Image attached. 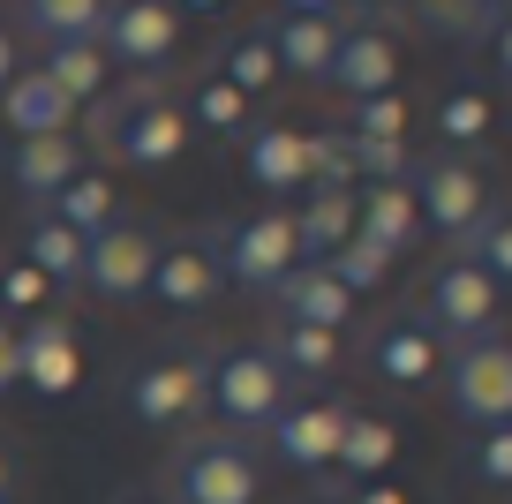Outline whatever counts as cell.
I'll use <instances>...</instances> for the list:
<instances>
[{"label":"cell","instance_id":"1","mask_svg":"<svg viewBox=\"0 0 512 504\" xmlns=\"http://www.w3.org/2000/svg\"><path fill=\"white\" fill-rule=\"evenodd\" d=\"M91 143L106 158H121V166L159 174V166H174L189 151V113L174 98H159V83H128V91L91 98Z\"/></svg>","mask_w":512,"mask_h":504},{"label":"cell","instance_id":"2","mask_svg":"<svg viewBox=\"0 0 512 504\" xmlns=\"http://www.w3.org/2000/svg\"><path fill=\"white\" fill-rule=\"evenodd\" d=\"M445 407L467 437L482 429H505L512 422V339L505 331H482V339H460L452 354V377H445Z\"/></svg>","mask_w":512,"mask_h":504},{"label":"cell","instance_id":"3","mask_svg":"<svg viewBox=\"0 0 512 504\" xmlns=\"http://www.w3.org/2000/svg\"><path fill=\"white\" fill-rule=\"evenodd\" d=\"M166 482H174V504H256V489H264V467H256L249 437H226V429H211V437H189V444L174 452Z\"/></svg>","mask_w":512,"mask_h":504},{"label":"cell","instance_id":"4","mask_svg":"<svg viewBox=\"0 0 512 504\" xmlns=\"http://www.w3.org/2000/svg\"><path fill=\"white\" fill-rule=\"evenodd\" d=\"M204 407H219L226 437H241V429H264L279 407H287V377H279V362H272L264 347H226V354H211Z\"/></svg>","mask_w":512,"mask_h":504},{"label":"cell","instance_id":"5","mask_svg":"<svg viewBox=\"0 0 512 504\" xmlns=\"http://www.w3.org/2000/svg\"><path fill=\"white\" fill-rule=\"evenodd\" d=\"M407 189H415V211H422V234H445V241H467L475 219L490 211V189L467 158H415L407 166Z\"/></svg>","mask_w":512,"mask_h":504},{"label":"cell","instance_id":"6","mask_svg":"<svg viewBox=\"0 0 512 504\" xmlns=\"http://www.w3.org/2000/svg\"><path fill=\"white\" fill-rule=\"evenodd\" d=\"M151 264H159V241H151L144 219H106L83 241V286H91L98 301H144Z\"/></svg>","mask_w":512,"mask_h":504},{"label":"cell","instance_id":"7","mask_svg":"<svg viewBox=\"0 0 512 504\" xmlns=\"http://www.w3.org/2000/svg\"><path fill=\"white\" fill-rule=\"evenodd\" d=\"M219 249V279H234L241 294H272L279 279H287L294 264H302V249H294V219L287 211H264V219H241L226 241H211Z\"/></svg>","mask_w":512,"mask_h":504},{"label":"cell","instance_id":"8","mask_svg":"<svg viewBox=\"0 0 512 504\" xmlns=\"http://www.w3.org/2000/svg\"><path fill=\"white\" fill-rule=\"evenodd\" d=\"M181 46V8H159V0H113L98 16V53L106 68H166Z\"/></svg>","mask_w":512,"mask_h":504},{"label":"cell","instance_id":"9","mask_svg":"<svg viewBox=\"0 0 512 504\" xmlns=\"http://www.w3.org/2000/svg\"><path fill=\"white\" fill-rule=\"evenodd\" d=\"M204 377H211L204 354H159V362H144L128 377V414L144 429L189 422V414H204Z\"/></svg>","mask_w":512,"mask_h":504},{"label":"cell","instance_id":"10","mask_svg":"<svg viewBox=\"0 0 512 504\" xmlns=\"http://www.w3.org/2000/svg\"><path fill=\"white\" fill-rule=\"evenodd\" d=\"M497 294H505V286H490L467 256H452V264L430 279V294H422L415 316L437 331V339H482V331H497Z\"/></svg>","mask_w":512,"mask_h":504},{"label":"cell","instance_id":"11","mask_svg":"<svg viewBox=\"0 0 512 504\" xmlns=\"http://www.w3.org/2000/svg\"><path fill=\"white\" fill-rule=\"evenodd\" d=\"M339 429H347V407H332V399H287L264 422V437H272V452L294 474H324V467H339Z\"/></svg>","mask_w":512,"mask_h":504},{"label":"cell","instance_id":"12","mask_svg":"<svg viewBox=\"0 0 512 504\" xmlns=\"http://www.w3.org/2000/svg\"><path fill=\"white\" fill-rule=\"evenodd\" d=\"M324 83H332L339 98H392L400 91V46L377 31V23H347L332 46V68H324Z\"/></svg>","mask_w":512,"mask_h":504},{"label":"cell","instance_id":"13","mask_svg":"<svg viewBox=\"0 0 512 504\" xmlns=\"http://www.w3.org/2000/svg\"><path fill=\"white\" fill-rule=\"evenodd\" d=\"M272 301H279V324H309V331H332V339L354 324V294L324 264H294L287 279L272 286Z\"/></svg>","mask_w":512,"mask_h":504},{"label":"cell","instance_id":"14","mask_svg":"<svg viewBox=\"0 0 512 504\" xmlns=\"http://www.w3.org/2000/svg\"><path fill=\"white\" fill-rule=\"evenodd\" d=\"M339 31H347V23H339L332 8H287V16H279L272 31H264V46H272V61L287 68V76L324 83V68H332Z\"/></svg>","mask_w":512,"mask_h":504},{"label":"cell","instance_id":"15","mask_svg":"<svg viewBox=\"0 0 512 504\" xmlns=\"http://www.w3.org/2000/svg\"><path fill=\"white\" fill-rule=\"evenodd\" d=\"M151 294H159L166 309H204V301L219 294V249H211L204 234L166 241L159 264H151Z\"/></svg>","mask_w":512,"mask_h":504},{"label":"cell","instance_id":"16","mask_svg":"<svg viewBox=\"0 0 512 504\" xmlns=\"http://www.w3.org/2000/svg\"><path fill=\"white\" fill-rule=\"evenodd\" d=\"M354 234L377 241V249L407 256L422 241V211H415V189L407 181H369L362 196H354Z\"/></svg>","mask_w":512,"mask_h":504},{"label":"cell","instance_id":"17","mask_svg":"<svg viewBox=\"0 0 512 504\" xmlns=\"http://www.w3.org/2000/svg\"><path fill=\"white\" fill-rule=\"evenodd\" d=\"M76 174H83L76 136H38V143H16V158H8V181H16V196H23L31 211H46V204H53V196H61Z\"/></svg>","mask_w":512,"mask_h":504},{"label":"cell","instance_id":"18","mask_svg":"<svg viewBox=\"0 0 512 504\" xmlns=\"http://www.w3.org/2000/svg\"><path fill=\"white\" fill-rule=\"evenodd\" d=\"M76 98H61L38 68H23L8 91H0V121L16 128V143H38V136H68V121H76Z\"/></svg>","mask_w":512,"mask_h":504},{"label":"cell","instance_id":"19","mask_svg":"<svg viewBox=\"0 0 512 504\" xmlns=\"http://www.w3.org/2000/svg\"><path fill=\"white\" fill-rule=\"evenodd\" d=\"M241 174H249L256 189H272V196L302 189V181H309V136H302V128H279V121L249 128V151H241Z\"/></svg>","mask_w":512,"mask_h":504},{"label":"cell","instance_id":"20","mask_svg":"<svg viewBox=\"0 0 512 504\" xmlns=\"http://www.w3.org/2000/svg\"><path fill=\"white\" fill-rule=\"evenodd\" d=\"M16 362H23V384L68 392V384H76V331H68L61 316H38L31 331H16Z\"/></svg>","mask_w":512,"mask_h":504},{"label":"cell","instance_id":"21","mask_svg":"<svg viewBox=\"0 0 512 504\" xmlns=\"http://www.w3.org/2000/svg\"><path fill=\"white\" fill-rule=\"evenodd\" d=\"M369 362H377L384 384H430V377H437V331L422 324V316H400V324L377 331Z\"/></svg>","mask_w":512,"mask_h":504},{"label":"cell","instance_id":"22","mask_svg":"<svg viewBox=\"0 0 512 504\" xmlns=\"http://www.w3.org/2000/svg\"><path fill=\"white\" fill-rule=\"evenodd\" d=\"M38 76H46L61 98L91 106V98H106V53H98V38H68V46H46Z\"/></svg>","mask_w":512,"mask_h":504},{"label":"cell","instance_id":"23","mask_svg":"<svg viewBox=\"0 0 512 504\" xmlns=\"http://www.w3.org/2000/svg\"><path fill=\"white\" fill-rule=\"evenodd\" d=\"M23 264H31L46 286H83V234H68L61 219L38 211L31 234H23Z\"/></svg>","mask_w":512,"mask_h":504},{"label":"cell","instance_id":"24","mask_svg":"<svg viewBox=\"0 0 512 504\" xmlns=\"http://www.w3.org/2000/svg\"><path fill=\"white\" fill-rule=\"evenodd\" d=\"M347 234H354V189H347V196L309 189V204L294 211V249H302L309 264H324V256H332Z\"/></svg>","mask_w":512,"mask_h":504},{"label":"cell","instance_id":"25","mask_svg":"<svg viewBox=\"0 0 512 504\" xmlns=\"http://www.w3.org/2000/svg\"><path fill=\"white\" fill-rule=\"evenodd\" d=\"M392 452H400V429L384 422V414H354L347 407V429H339V467L362 474V482H377V474L392 467Z\"/></svg>","mask_w":512,"mask_h":504},{"label":"cell","instance_id":"26","mask_svg":"<svg viewBox=\"0 0 512 504\" xmlns=\"http://www.w3.org/2000/svg\"><path fill=\"white\" fill-rule=\"evenodd\" d=\"M31 219H38V211H31ZM46 219H61L68 234H83V241H91L98 226L113 219V181L83 166V174H76V181H68V189H61V196H53V204H46Z\"/></svg>","mask_w":512,"mask_h":504},{"label":"cell","instance_id":"27","mask_svg":"<svg viewBox=\"0 0 512 504\" xmlns=\"http://www.w3.org/2000/svg\"><path fill=\"white\" fill-rule=\"evenodd\" d=\"M264 354L279 362V377H324V369H339V339L332 331H309V324H279Z\"/></svg>","mask_w":512,"mask_h":504},{"label":"cell","instance_id":"28","mask_svg":"<svg viewBox=\"0 0 512 504\" xmlns=\"http://www.w3.org/2000/svg\"><path fill=\"white\" fill-rule=\"evenodd\" d=\"M324 271H332V279L347 286V294H377V286L392 279V271H400V256H392V249H377V241H362V234H347L332 256H324Z\"/></svg>","mask_w":512,"mask_h":504},{"label":"cell","instance_id":"29","mask_svg":"<svg viewBox=\"0 0 512 504\" xmlns=\"http://www.w3.org/2000/svg\"><path fill=\"white\" fill-rule=\"evenodd\" d=\"M460 256H467V264H475L490 286H512V211L490 204V211L475 219V234L460 241Z\"/></svg>","mask_w":512,"mask_h":504},{"label":"cell","instance_id":"30","mask_svg":"<svg viewBox=\"0 0 512 504\" xmlns=\"http://www.w3.org/2000/svg\"><path fill=\"white\" fill-rule=\"evenodd\" d=\"M98 0H31L23 8V31H38L46 46H68V38H98Z\"/></svg>","mask_w":512,"mask_h":504},{"label":"cell","instance_id":"31","mask_svg":"<svg viewBox=\"0 0 512 504\" xmlns=\"http://www.w3.org/2000/svg\"><path fill=\"white\" fill-rule=\"evenodd\" d=\"M219 83H234L241 98H264L279 83V61H272V46H264V31H249V38H234L226 46V76Z\"/></svg>","mask_w":512,"mask_h":504},{"label":"cell","instance_id":"32","mask_svg":"<svg viewBox=\"0 0 512 504\" xmlns=\"http://www.w3.org/2000/svg\"><path fill=\"white\" fill-rule=\"evenodd\" d=\"M437 136L445 143H482L490 136V98L482 91H452L445 106H437Z\"/></svg>","mask_w":512,"mask_h":504},{"label":"cell","instance_id":"33","mask_svg":"<svg viewBox=\"0 0 512 504\" xmlns=\"http://www.w3.org/2000/svg\"><path fill=\"white\" fill-rule=\"evenodd\" d=\"M347 136L362 143H407V98H362L347 121Z\"/></svg>","mask_w":512,"mask_h":504},{"label":"cell","instance_id":"34","mask_svg":"<svg viewBox=\"0 0 512 504\" xmlns=\"http://www.w3.org/2000/svg\"><path fill=\"white\" fill-rule=\"evenodd\" d=\"M196 121H204L211 136H234V128L249 121V98H241L234 83H219V76H211L204 91H196Z\"/></svg>","mask_w":512,"mask_h":504},{"label":"cell","instance_id":"35","mask_svg":"<svg viewBox=\"0 0 512 504\" xmlns=\"http://www.w3.org/2000/svg\"><path fill=\"white\" fill-rule=\"evenodd\" d=\"M475 482H490V489H512V422L505 429H482L475 437Z\"/></svg>","mask_w":512,"mask_h":504},{"label":"cell","instance_id":"36","mask_svg":"<svg viewBox=\"0 0 512 504\" xmlns=\"http://www.w3.org/2000/svg\"><path fill=\"white\" fill-rule=\"evenodd\" d=\"M490 68H497V83H512V8H497V23H490Z\"/></svg>","mask_w":512,"mask_h":504},{"label":"cell","instance_id":"37","mask_svg":"<svg viewBox=\"0 0 512 504\" xmlns=\"http://www.w3.org/2000/svg\"><path fill=\"white\" fill-rule=\"evenodd\" d=\"M0 294L16 301V309H31V301H38V294H46V279H38V271H31V264H16V271H8V286H0Z\"/></svg>","mask_w":512,"mask_h":504},{"label":"cell","instance_id":"38","mask_svg":"<svg viewBox=\"0 0 512 504\" xmlns=\"http://www.w3.org/2000/svg\"><path fill=\"white\" fill-rule=\"evenodd\" d=\"M23 384V362H16V324H0V392Z\"/></svg>","mask_w":512,"mask_h":504},{"label":"cell","instance_id":"39","mask_svg":"<svg viewBox=\"0 0 512 504\" xmlns=\"http://www.w3.org/2000/svg\"><path fill=\"white\" fill-rule=\"evenodd\" d=\"M16 83V38H8V23H0V91Z\"/></svg>","mask_w":512,"mask_h":504},{"label":"cell","instance_id":"40","mask_svg":"<svg viewBox=\"0 0 512 504\" xmlns=\"http://www.w3.org/2000/svg\"><path fill=\"white\" fill-rule=\"evenodd\" d=\"M354 504H407V497H400V489H392V482H369V489H362V497H354Z\"/></svg>","mask_w":512,"mask_h":504},{"label":"cell","instance_id":"41","mask_svg":"<svg viewBox=\"0 0 512 504\" xmlns=\"http://www.w3.org/2000/svg\"><path fill=\"white\" fill-rule=\"evenodd\" d=\"M8 489H16V459H8V444H0V504H8Z\"/></svg>","mask_w":512,"mask_h":504},{"label":"cell","instance_id":"42","mask_svg":"<svg viewBox=\"0 0 512 504\" xmlns=\"http://www.w3.org/2000/svg\"><path fill=\"white\" fill-rule=\"evenodd\" d=\"M121 504H159V497H121Z\"/></svg>","mask_w":512,"mask_h":504}]
</instances>
